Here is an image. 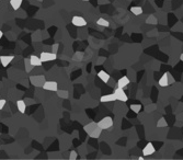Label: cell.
<instances>
[{"label": "cell", "instance_id": "5", "mask_svg": "<svg viewBox=\"0 0 183 160\" xmlns=\"http://www.w3.org/2000/svg\"><path fill=\"white\" fill-rule=\"evenodd\" d=\"M172 81H173V80H172L171 75L168 74V72H166V74H163L162 76L159 78L158 83H159V86L160 87H168Z\"/></svg>", "mask_w": 183, "mask_h": 160}, {"label": "cell", "instance_id": "24", "mask_svg": "<svg viewBox=\"0 0 183 160\" xmlns=\"http://www.w3.org/2000/svg\"><path fill=\"white\" fill-rule=\"evenodd\" d=\"M146 23H148V24H156V23H157V19H156L154 15H150L146 20Z\"/></svg>", "mask_w": 183, "mask_h": 160}, {"label": "cell", "instance_id": "26", "mask_svg": "<svg viewBox=\"0 0 183 160\" xmlns=\"http://www.w3.org/2000/svg\"><path fill=\"white\" fill-rule=\"evenodd\" d=\"M58 46H59V44H58V43H55L54 45L52 46V52L56 54V53H57V49H58Z\"/></svg>", "mask_w": 183, "mask_h": 160}, {"label": "cell", "instance_id": "16", "mask_svg": "<svg viewBox=\"0 0 183 160\" xmlns=\"http://www.w3.org/2000/svg\"><path fill=\"white\" fill-rule=\"evenodd\" d=\"M97 126H98V124L95 123V122H90V123H88L87 125L83 126V131L86 132L87 134H89V133L93 131V129H95Z\"/></svg>", "mask_w": 183, "mask_h": 160}, {"label": "cell", "instance_id": "19", "mask_svg": "<svg viewBox=\"0 0 183 160\" xmlns=\"http://www.w3.org/2000/svg\"><path fill=\"white\" fill-rule=\"evenodd\" d=\"M129 10H131V12H132L134 15H140L141 13H143V9L140 8V7H138V6L132 7Z\"/></svg>", "mask_w": 183, "mask_h": 160}, {"label": "cell", "instance_id": "17", "mask_svg": "<svg viewBox=\"0 0 183 160\" xmlns=\"http://www.w3.org/2000/svg\"><path fill=\"white\" fill-rule=\"evenodd\" d=\"M23 0H10V6L13 10H18L22 5Z\"/></svg>", "mask_w": 183, "mask_h": 160}, {"label": "cell", "instance_id": "31", "mask_svg": "<svg viewBox=\"0 0 183 160\" xmlns=\"http://www.w3.org/2000/svg\"><path fill=\"white\" fill-rule=\"evenodd\" d=\"M37 1H43V0H37Z\"/></svg>", "mask_w": 183, "mask_h": 160}, {"label": "cell", "instance_id": "11", "mask_svg": "<svg viewBox=\"0 0 183 160\" xmlns=\"http://www.w3.org/2000/svg\"><path fill=\"white\" fill-rule=\"evenodd\" d=\"M98 78H100V80L102 81V82L108 83L111 77H110V75L106 72H104V70H100V72H98Z\"/></svg>", "mask_w": 183, "mask_h": 160}, {"label": "cell", "instance_id": "13", "mask_svg": "<svg viewBox=\"0 0 183 160\" xmlns=\"http://www.w3.org/2000/svg\"><path fill=\"white\" fill-rule=\"evenodd\" d=\"M129 83V79L126 76H123L122 78H120V79L117 80V87H120V88H125L127 85Z\"/></svg>", "mask_w": 183, "mask_h": 160}, {"label": "cell", "instance_id": "9", "mask_svg": "<svg viewBox=\"0 0 183 160\" xmlns=\"http://www.w3.org/2000/svg\"><path fill=\"white\" fill-rule=\"evenodd\" d=\"M155 152H156V148H155V146H154V144H152V143H148L143 148L144 156H150V155H152Z\"/></svg>", "mask_w": 183, "mask_h": 160}, {"label": "cell", "instance_id": "18", "mask_svg": "<svg viewBox=\"0 0 183 160\" xmlns=\"http://www.w3.org/2000/svg\"><path fill=\"white\" fill-rule=\"evenodd\" d=\"M97 24L99 26H102V28H108L110 25V22L108 20H105L104 18H99L97 20Z\"/></svg>", "mask_w": 183, "mask_h": 160}, {"label": "cell", "instance_id": "14", "mask_svg": "<svg viewBox=\"0 0 183 160\" xmlns=\"http://www.w3.org/2000/svg\"><path fill=\"white\" fill-rule=\"evenodd\" d=\"M17 108H18V111L20 112L21 114H24V112H25L26 110V103L24 102V100H18Z\"/></svg>", "mask_w": 183, "mask_h": 160}, {"label": "cell", "instance_id": "22", "mask_svg": "<svg viewBox=\"0 0 183 160\" xmlns=\"http://www.w3.org/2000/svg\"><path fill=\"white\" fill-rule=\"evenodd\" d=\"M168 126V123H167V121L165 117H161L159 118V121L157 122V127H167Z\"/></svg>", "mask_w": 183, "mask_h": 160}, {"label": "cell", "instance_id": "25", "mask_svg": "<svg viewBox=\"0 0 183 160\" xmlns=\"http://www.w3.org/2000/svg\"><path fill=\"white\" fill-rule=\"evenodd\" d=\"M69 160H76L78 158V154L77 152H75V150H72V152H70V154H69Z\"/></svg>", "mask_w": 183, "mask_h": 160}, {"label": "cell", "instance_id": "23", "mask_svg": "<svg viewBox=\"0 0 183 160\" xmlns=\"http://www.w3.org/2000/svg\"><path fill=\"white\" fill-rule=\"evenodd\" d=\"M57 95L59 98H62V99H67L68 98V95H69V93H68V91H66V90H57Z\"/></svg>", "mask_w": 183, "mask_h": 160}, {"label": "cell", "instance_id": "28", "mask_svg": "<svg viewBox=\"0 0 183 160\" xmlns=\"http://www.w3.org/2000/svg\"><path fill=\"white\" fill-rule=\"evenodd\" d=\"M2 36H3V32H2V31H0V40L2 38Z\"/></svg>", "mask_w": 183, "mask_h": 160}, {"label": "cell", "instance_id": "8", "mask_svg": "<svg viewBox=\"0 0 183 160\" xmlns=\"http://www.w3.org/2000/svg\"><path fill=\"white\" fill-rule=\"evenodd\" d=\"M13 59H15V56H12V55H1L0 56V63L3 67L9 66V64L11 63Z\"/></svg>", "mask_w": 183, "mask_h": 160}, {"label": "cell", "instance_id": "20", "mask_svg": "<svg viewBox=\"0 0 183 160\" xmlns=\"http://www.w3.org/2000/svg\"><path fill=\"white\" fill-rule=\"evenodd\" d=\"M24 67H25L26 72H30L32 70V68H33V66H32V64L30 63L29 58H25V59H24Z\"/></svg>", "mask_w": 183, "mask_h": 160}, {"label": "cell", "instance_id": "4", "mask_svg": "<svg viewBox=\"0 0 183 160\" xmlns=\"http://www.w3.org/2000/svg\"><path fill=\"white\" fill-rule=\"evenodd\" d=\"M114 95H115V99L118 101H122V102H126V101L128 100V97L127 95L125 93V91L123 90V88H120V87H117L116 89H114Z\"/></svg>", "mask_w": 183, "mask_h": 160}, {"label": "cell", "instance_id": "15", "mask_svg": "<svg viewBox=\"0 0 183 160\" xmlns=\"http://www.w3.org/2000/svg\"><path fill=\"white\" fill-rule=\"evenodd\" d=\"M101 132H102V129L99 127V126H97L95 129L92 132H90L89 133V137H91V138H95V139H98V138L100 137V135H101Z\"/></svg>", "mask_w": 183, "mask_h": 160}, {"label": "cell", "instance_id": "2", "mask_svg": "<svg viewBox=\"0 0 183 160\" xmlns=\"http://www.w3.org/2000/svg\"><path fill=\"white\" fill-rule=\"evenodd\" d=\"M46 81L45 77L42 75H37V76H31L30 77V82L32 86L36 87V88H42L44 85V82Z\"/></svg>", "mask_w": 183, "mask_h": 160}, {"label": "cell", "instance_id": "7", "mask_svg": "<svg viewBox=\"0 0 183 160\" xmlns=\"http://www.w3.org/2000/svg\"><path fill=\"white\" fill-rule=\"evenodd\" d=\"M72 25L77 26V28H83V26L87 25L86 19H83L82 17H79V15H75V17H72Z\"/></svg>", "mask_w": 183, "mask_h": 160}, {"label": "cell", "instance_id": "3", "mask_svg": "<svg viewBox=\"0 0 183 160\" xmlns=\"http://www.w3.org/2000/svg\"><path fill=\"white\" fill-rule=\"evenodd\" d=\"M40 58L43 63H48V62H53V60H56L57 58V55L55 53H49V52H42L40 55Z\"/></svg>", "mask_w": 183, "mask_h": 160}, {"label": "cell", "instance_id": "6", "mask_svg": "<svg viewBox=\"0 0 183 160\" xmlns=\"http://www.w3.org/2000/svg\"><path fill=\"white\" fill-rule=\"evenodd\" d=\"M42 88L44 90H47V91H54L56 92L58 90V83L56 81H52V80H46L44 82L43 87Z\"/></svg>", "mask_w": 183, "mask_h": 160}, {"label": "cell", "instance_id": "29", "mask_svg": "<svg viewBox=\"0 0 183 160\" xmlns=\"http://www.w3.org/2000/svg\"><path fill=\"white\" fill-rule=\"evenodd\" d=\"M180 60H182V62H183V54L180 55Z\"/></svg>", "mask_w": 183, "mask_h": 160}, {"label": "cell", "instance_id": "12", "mask_svg": "<svg viewBox=\"0 0 183 160\" xmlns=\"http://www.w3.org/2000/svg\"><path fill=\"white\" fill-rule=\"evenodd\" d=\"M116 100L115 99V95L114 93H110V95H102L100 98V101L103 103H106V102H114Z\"/></svg>", "mask_w": 183, "mask_h": 160}, {"label": "cell", "instance_id": "27", "mask_svg": "<svg viewBox=\"0 0 183 160\" xmlns=\"http://www.w3.org/2000/svg\"><path fill=\"white\" fill-rule=\"evenodd\" d=\"M6 103H7V101L5 100V99H0V111L5 108V105H6Z\"/></svg>", "mask_w": 183, "mask_h": 160}, {"label": "cell", "instance_id": "30", "mask_svg": "<svg viewBox=\"0 0 183 160\" xmlns=\"http://www.w3.org/2000/svg\"><path fill=\"white\" fill-rule=\"evenodd\" d=\"M81 1H89V0H81Z\"/></svg>", "mask_w": 183, "mask_h": 160}, {"label": "cell", "instance_id": "1", "mask_svg": "<svg viewBox=\"0 0 183 160\" xmlns=\"http://www.w3.org/2000/svg\"><path fill=\"white\" fill-rule=\"evenodd\" d=\"M113 123H114V122H113V118H112L111 116H105V117H103V118H101L97 124L103 131V129L111 128L112 126H113Z\"/></svg>", "mask_w": 183, "mask_h": 160}, {"label": "cell", "instance_id": "10", "mask_svg": "<svg viewBox=\"0 0 183 160\" xmlns=\"http://www.w3.org/2000/svg\"><path fill=\"white\" fill-rule=\"evenodd\" d=\"M29 59L33 67H40V66H42V64H43V62L41 60L40 56H36V55H31L29 57Z\"/></svg>", "mask_w": 183, "mask_h": 160}, {"label": "cell", "instance_id": "21", "mask_svg": "<svg viewBox=\"0 0 183 160\" xmlns=\"http://www.w3.org/2000/svg\"><path fill=\"white\" fill-rule=\"evenodd\" d=\"M129 109L132 110L134 113H139L140 110H141V104H131Z\"/></svg>", "mask_w": 183, "mask_h": 160}]
</instances>
